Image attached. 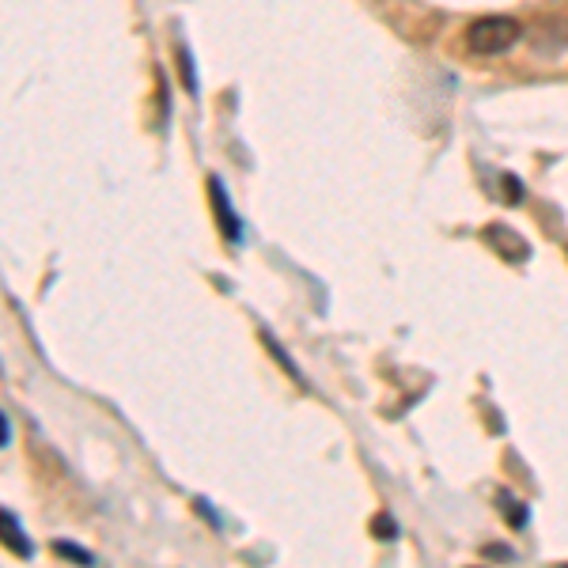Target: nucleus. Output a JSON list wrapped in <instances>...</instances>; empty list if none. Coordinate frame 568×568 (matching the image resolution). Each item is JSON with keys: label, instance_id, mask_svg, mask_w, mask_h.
Listing matches in <instances>:
<instances>
[{"label": "nucleus", "instance_id": "obj_1", "mask_svg": "<svg viewBox=\"0 0 568 568\" xmlns=\"http://www.w3.org/2000/svg\"><path fill=\"white\" fill-rule=\"evenodd\" d=\"M523 38L519 19L512 16H481L466 27V50L478 57H493V54H508L515 42Z\"/></svg>", "mask_w": 568, "mask_h": 568}, {"label": "nucleus", "instance_id": "obj_2", "mask_svg": "<svg viewBox=\"0 0 568 568\" xmlns=\"http://www.w3.org/2000/svg\"><path fill=\"white\" fill-rule=\"evenodd\" d=\"M489 243L508 258V262H527L531 258V243L519 235V231H512V228H504V224H489Z\"/></svg>", "mask_w": 568, "mask_h": 568}, {"label": "nucleus", "instance_id": "obj_3", "mask_svg": "<svg viewBox=\"0 0 568 568\" xmlns=\"http://www.w3.org/2000/svg\"><path fill=\"white\" fill-rule=\"evenodd\" d=\"M209 194H213V209H216V216H220V228H224V235H228L231 243H239V239H243V224H239V216H235L228 194H224V186H220L216 178H209Z\"/></svg>", "mask_w": 568, "mask_h": 568}, {"label": "nucleus", "instance_id": "obj_4", "mask_svg": "<svg viewBox=\"0 0 568 568\" xmlns=\"http://www.w3.org/2000/svg\"><path fill=\"white\" fill-rule=\"evenodd\" d=\"M4 542H8V550H16L19 557H31V546L23 542V534H19V523L12 519V512H4Z\"/></svg>", "mask_w": 568, "mask_h": 568}, {"label": "nucleus", "instance_id": "obj_5", "mask_svg": "<svg viewBox=\"0 0 568 568\" xmlns=\"http://www.w3.org/2000/svg\"><path fill=\"white\" fill-rule=\"evenodd\" d=\"M497 508L504 515H508V523H512V527H523V523H527V508H523V504H519V500L512 497V493H500L497 497Z\"/></svg>", "mask_w": 568, "mask_h": 568}, {"label": "nucleus", "instance_id": "obj_6", "mask_svg": "<svg viewBox=\"0 0 568 568\" xmlns=\"http://www.w3.org/2000/svg\"><path fill=\"white\" fill-rule=\"evenodd\" d=\"M61 557H72V561H84V565H95V557L88 550H80V546H69V542H57L54 546Z\"/></svg>", "mask_w": 568, "mask_h": 568}, {"label": "nucleus", "instance_id": "obj_7", "mask_svg": "<svg viewBox=\"0 0 568 568\" xmlns=\"http://www.w3.org/2000/svg\"><path fill=\"white\" fill-rule=\"evenodd\" d=\"M375 534H379V538H394V534H398V527H394L391 519L383 515V519H375Z\"/></svg>", "mask_w": 568, "mask_h": 568}, {"label": "nucleus", "instance_id": "obj_8", "mask_svg": "<svg viewBox=\"0 0 568 568\" xmlns=\"http://www.w3.org/2000/svg\"><path fill=\"white\" fill-rule=\"evenodd\" d=\"M485 557H512V550H504V546H489Z\"/></svg>", "mask_w": 568, "mask_h": 568}]
</instances>
